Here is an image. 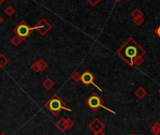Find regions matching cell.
Wrapping results in <instances>:
<instances>
[{
	"mask_svg": "<svg viewBox=\"0 0 160 135\" xmlns=\"http://www.w3.org/2000/svg\"><path fill=\"white\" fill-rule=\"evenodd\" d=\"M30 68H31V69H32L33 71H35V72H41L40 67H39V65H38V62H37V61H35L33 64H31Z\"/></svg>",
	"mask_w": 160,
	"mask_h": 135,
	"instance_id": "cell-18",
	"label": "cell"
},
{
	"mask_svg": "<svg viewBox=\"0 0 160 135\" xmlns=\"http://www.w3.org/2000/svg\"><path fill=\"white\" fill-rule=\"evenodd\" d=\"M74 125H75V122L72 121L71 118H67V129H72V127H74Z\"/></svg>",
	"mask_w": 160,
	"mask_h": 135,
	"instance_id": "cell-20",
	"label": "cell"
},
{
	"mask_svg": "<svg viewBox=\"0 0 160 135\" xmlns=\"http://www.w3.org/2000/svg\"><path fill=\"white\" fill-rule=\"evenodd\" d=\"M5 2H6V0H0V5L3 4V3H5Z\"/></svg>",
	"mask_w": 160,
	"mask_h": 135,
	"instance_id": "cell-25",
	"label": "cell"
},
{
	"mask_svg": "<svg viewBox=\"0 0 160 135\" xmlns=\"http://www.w3.org/2000/svg\"><path fill=\"white\" fill-rule=\"evenodd\" d=\"M89 128H90V129L93 132V133H95V132H98V131H100V130H104V129H105V124L101 121L100 119H98V118H95L93 121H92V123L90 124V126H89Z\"/></svg>",
	"mask_w": 160,
	"mask_h": 135,
	"instance_id": "cell-7",
	"label": "cell"
},
{
	"mask_svg": "<svg viewBox=\"0 0 160 135\" xmlns=\"http://www.w3.org/2000/svg\"><path fill=\"white\" fill-rule=\"evenodd\" d=\"M45 107L46 110H48L53 115H57L61 111H68L72 112V109L67 107L66 103L63 101V99L57 95H54L45 104Z\"/></svg>",
	"mask_w": 160,
	"mask_h": 135,
	"instance_id": "cell-2",
	"label": "cell"
},
{
	"mask_svg": "<svg viewBox=\"0 0 160 135\" xmlns=\"http://www.w3.org/2000/svg\"><path fill=\"white\" fill-rule=\"evenodd\" d=\"M154 33H155V35L158 37V38H160V24L155 28V30H154Z\"/></svg>",
	"mask_w": 160,
	"mask_h": 135,
	"instance_id": "cell-22",
	"label": "cell"
},
{
	"mask_svg": "<svg viewBox=\"0 0 160 135\" xmlns=\"http://www.w3.org/2000/svg\"><path fill=\"white\" fill-rule=\"evenodd\" d=\"M22 39H19L18 37H16V36H14L13 38H11V39H10V43L13 45V46H19V45L22 43Z\"/></svg>",
	"mask_w": 160,
	"mask_h": 135,
	"instance_id": "cell-16",
	"label": "cell"
},
{
	"mask_svg": "<svg viewBox=\"0 0 160 135\" xmlns=\"http://www.w3.org/2000/svg\"><path fill=\"white\" fill-rule=\"evenodd\" d=\"M9 63V59L4 54H0V68H4Z\"/></svg>",
	"mask_w": 160,
	"mask_h": 135,
	"instance_id": "cell-13",
	"label": "cell"
},
{
	"mask_svg": "<svg viewBox=\"0 0 160 135\" xmlns=\"http://www.w3.org/2000/svg\"><path fill=\"white\" fill-rule=\"evenodd\" d=\"M94 135H105V132H104V130H100L98 132H95Z\"/></svg>",
	"mask_w": 160,
	"mask_h": 135,
	"instance_id": "cell-23",
	"label": "cell"
},
{
	"mask_svg": "<svg viewBox=\"0 0 160 135\" xmlns=\"http://www.w3.org/2000/svg\"><path fill=\"white\" fill-rule=\"evenodd\" d=\"M130 135H136V134H134V133H132V134H130Z\"/></svg>",
	"mask_w": 160,
	"mask_h": 135,
	"instance_id": "cell-28",
	"label": "cell"
},
{
	"mask_svg": "<svg viewBox=\"0 0 160 135\" xmlns=\"http://www.w3.org/2000/svg\"><path fill=\"white\" fill-rule=\"evenodd\" d=\"M133 21H134V23H135L137 25H141V24H143L144 22H145V20H144L143 17H140V18H135V19H133Z\"/></svg>",
	"mask_w": 160,
	"mask_h": 135,
	"instance_id": "cell-19",
	"label": "cell"
},
{
	"mask_svg": "<svg viewBox=\"0 0 160 135\" xmlns=\"http://www.w3.org/2000/svg\"><path fill=\"white\" fill-rule=\"evenodd\" d=\"M159 93H160V90H159Z\"/></svg>",
	"mask_w": 160,
	"mask_h": 135,
	"instance_id": "cell-29",
	"label": "cell"
},
{
	"mask_svg": "<svg viewBox=\"0 0 160 135\" xmlns=\"http://www.w3.org/2000/svg\"><path fill=\"white\" fill-rule=\"evenodd\" d=\"M32 31H33V27H31L25 21L19 23L15 27L13 28V33L15 34L16 37H18L22 40L26 39L31 35Z\"/></svg>",
	"mask_w": 160,
	"mask_h": 135,
	"instance_id": "cell-4",
	"label": "cell"
},
{
	"mask_svg": "<svg viewBox=\"0 0 160 135\" xmlns=\"http://www.w3.org/2000/svg\"><path fill=\"white\" fill-rule=\"evenodd\" d=\"M54 85H55V83H54V81L51 78H46L45 81L42 82V86L45 87L46 90L52 89L54 87Z\"/></svg>",
	"mask_w": 160,
	"mask_h": 135,
	"instance_id": "cell-10",
	"label": "cell"
},
{
	"mask_svg": "<svg viewBox=\"0 0 160 135\" xmlns=\"http://www.w3.org/2000/svg\"><path fill=\"white\" fill-rule=\"evenodd\" d=\"M131 17H132V19L143 17V12L139 9H136L131 12Z\"/></svg>",
	"mask_w": 160,
	"mask_h": 135,
	"instance_id": "cell-12",
	"label": "cell"
},
{
	"mask_svg": "<svg viewBox=\"0 0 160 135\" xmlns=\"http://www.w3.org/2000/svg\"><path fill=\"white\" fill-rule=\"evenodd\" d=\"M85 104L87 105V107L90 108L92 111H98L99 109L103 108V109L108 111L111 114H116L114 111H112L111 109H109L107 106H105V105H104V99H102L98 94H96V93H92L88 99H87L85 100Z\"/></svg>",
	"mask_w": 160,
	"mask_h": 135,
	"instance_id": "cell-3",
	"label": "cell"
},
{
	"mask_svg": "<svg viewBox=\"0 0 160 135\" xmlns=\"http://www.w3.org/2000/svg\"><path fill=\"white\" fill-rule=\"evenodd\" d=\"M151 132L154 134V135H158L160 133V123L159 122H155L152 129H151Z\"/></svg>",
	"mask_w": 160,
	"mask_h": 135,
	"instance_id": "cell-14",
	"label": "cell"
},
{
	"mask_svg": "<svg viewBox=\"0 0 160 135\" xmlns=\"http://www.w3.org/2000/svg\"><path fill=\"white\" fill-rule=\"evenodd\" d=\"M80 82L84 84V85H93L94 87H96L99 91H103L96 84H95V78H94V75L89 71V70H86L81 74V80Z\"/></svg>",
	"mask_w": 160,
	"mask_h": 135,
	"instance_id": "cell-6",
	"label": "cell"
},
{
	"mask_svg": "<svg viewBox=\"0 0 160 135\" xmlns=\"http://www.w3.org/2000/svg\"><path fill=\"white\" fill-rule=\"evenodd\" d=\"M3 22H4V18H3V17L1 16V15H0V24H2Z\"/></svg>",
	"mask_w": 160,
	"mask_h": 135,
	"instance_id": "cell-24",
	"label": "cell"
},
{
	"mask_svg": "<svg viewBox=\"0 0 160 135\" xmlns=\"http://www.w3.org/2000/svg\"><path fill=\"white\" fill-rule=\"evenodd\" d=\"M114 1H115V2H117V3H119V2L122 1V0H114Z\"/></svg>",
	"mask_w": 160,
	"mask_h": 135,
	"instance_id": "cell-26",
	"label": "cell"
},
{
	"mask_svg": "<svg viewBox=\"0 0 160 135\" xmlns=\"http://www.w3.org/2000/svg\"><path fill=\"white\" fill-rule=\"evenodd\" d=\"M52 28V24L49 23V21H47L45 18H41L40 21L37 22V24L33 26V30H36V31L41 34V35H45L47 34Z\"/></svg>",
	"mask_w": 160,
	"mask_h": 135,
	"instance_id": "cell-5",
	"label": "cell"
},
{
	"mask_svg": "<svg viewBox=\"0 0 160 135\" xmlns=\"http://www.w3.org/2000/svg\"><path fill=\"white\" fill-rule=\"evenodd\" d=\"M72 79L74 80L75 82H80V80H81V74L78 71L74 72V73H72Z\"/></svg>",
	"mask_w": 160,
	"mask_h": 135,
	"instance_id": "cell-17",
	"label": "cell"
},
{
	"mask_svg": "<svg viewBox=\"0 0 160 135\" xmlns=\"http://www.w3.org/2000/svg\"><path fill=\"white\" fill-rule=\"evenodd\" d=\"M37 62H38V65H39V67H40V69H41V71H43V70H45L47 68H48V63L45 61V59L43 58H41V59H39V60H37Z\"/></svg>",
	"mask_w": 160,
	"mask_h": 135,
	"instance_id": "cell-11",
	"label": "cell"
},
{
	"mask_svg": "<svg viewBox=\"0 0 160 135\" xmlns=\"http://www.w3.org/2000/svg\"><path fill=\"white\" fill-rule=\"evenodd\" d=\"M100 1H101V0H87V2H88V3H89L91 6H92V7L96 6Z\"/></svg>",
	"mask_w": 160,
	"mask_h": 135,
	"instance_id": "cell-21",
	"label": "cell"
},
{
	"mask_svg": "<svg viewBox=\"0 0 160 135\" xmlns=\"http://www.w3.org/2000/svg\"><path fill=\"white\" fill-rule=\"evenodd\" d=\"M56 126L61 132H64L65 130H67V117L63 116V117L60 118L56 122Z\"/></svg>",
	"mask_w": 160,
	"mask_h": 135,
	"instance_id": "cell-8",
	"label": "cell"
},
{
	"mask_svg": "<svg viewBox=\"0 0 160 135\" xmlns=\"http://www.w3.org/2000/svg\"><path fill=\"white\" fill-rule=\"evenodd\" d=\"M0 135H7L6 133H4V132H2V133H0Z\"/></svg>",
	"mask_w": 160,
	"mask_h": 135,
	"instance_id": "cell-27",
	"label": "cell"
},
{
	"mask_svg": "<svg viewBox=\"0 0 160 135\" xmlns=\"http://www.w3.org/2000/svg\"><path fill=\"white\" fill-rule=\"evenodd\" d=\"M4 11H5L6 15H8L9 17H11V16H13L14 14H15V9H14V8L12 6L6 7V9H5Z\"/></svg>",
	"mask_w": 160,
	"mask_h": 135,
	"instance_id": "cell-15",
	"label": "cell"
},
{
	"mask_svg": "<svg viewBox=\"0 0 160 135\" xmlns=\"http://www.w3.org/2000/svg\"><path fill=\"white\" fill-rule=\"evenodd\" d=\"M135 96H136L138 99H144L145 97L147 96V90L145 89L144 87L140 86V87H139V88L136 90V91H135Z\"/></svg>",
	"mask_w": 160,
	"mask_h": 135,
	"instance_id": "cell-9",
	"label": "cell"
},
{
	"mask_svg": "<svg viewBox=\"0 0 160 135\" xmlns=\"http://www.w3.org/2000/svg\"><path fill=\"white\" fill-rule=\"evenodd\" d=\"M117 54L130 67H137L143 63L145 50L134 38H129L119 48Z\"/></svg>",
	"mask_w": 160,
	"mask_h": 135,
	"instance_id": "cell-1",
	"label": "cell"
}]
</instances>
